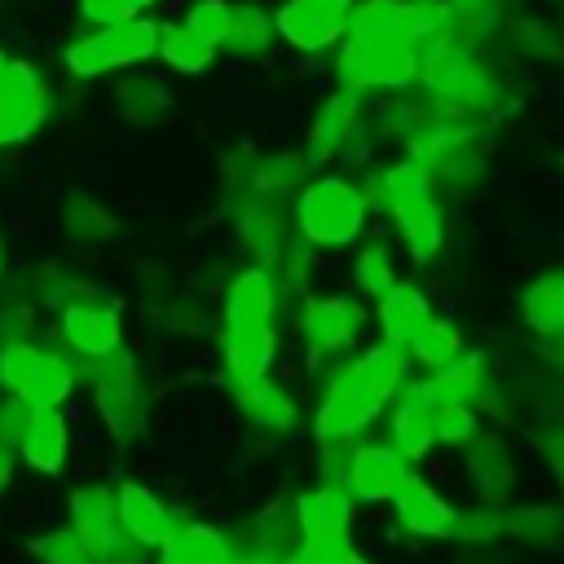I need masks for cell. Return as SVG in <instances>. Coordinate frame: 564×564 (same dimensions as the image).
<instances>
[{
    "mask_svg": "<svg viewBox=\"0 0 564 564\" xmlns=\"http://www.w3.org/2000/svg\"><path fill=\"white\" fill-rule=\"evenodd\" d=\"M502 35L511 40V48L529 62H551L564 53V31H555L551 22L542 18H516V22H502Z\"/></svg>",
    "mask_w": 564,
    "mask_h": 564,
    "instance_id": "40",
    "label": "cell"
},
{
    "mask_svg": "<svg viewBox=\"0 0 564 564\" xmlns=\"http://www.w3.org/2000/svg\"><path fill=\"white\" fill-rule=\"evenodd\" d=\"M308 176H313V167L304 163L300 150H273V154H251V150H247L242 185H238L234 194L251 189V194H269V198H282V203H286Z\"/></svg>",
    "mask_w": 564,
    "mask_h": 564,
    "instance_id": "28",
    "label": "cell"
},
{
    "mask_svg": "<svg viewBox=\"0 0 564 564\" xmlns=\"http://www.w3.org/2000/svg\"><path fill=\"white\" fill-rule=\"evenodd\" d=\"M154 564H234V542L216 524H176Z\"/></svg>",
    "mask_w": 564,
    "mask_h": 564,
    "instance_id": "32",
    "label": "cell"
},
{
    "mask_svg": "<svg viewBox=\"0 0 564 564\" xmlns=\"http://www.w3.org/2000/svg\"><path fill=\"white\" fill-rule=\"evenodd\" d=\"M31 339V308L26 304H4L0 308V348L26 344Z\"/></svg>",
    "mask_w": 564,
    "mask_h": 564,
    "instance_id": "47",
    "label": "cell"
},
{
    "mask_svg": "<svg viewBox=\"0 0 564 564\" xmlns=\"http://www.w3.org/2000/svg\"><path fill=\"white\" fill-rule=\"evenodd\" d=\"M361 123H366V97H357V93H348V88H330V93L317 101L313 119H308L304 150H300L304 163H308L313 172L344 163V154H348L352 137L361 132Z\"/></svg>",
    "mask_w": 564,
    "mask_h": 564,
    "instance_id": "15",
    "label": "cell"
},
{
    "mask_svg": "<svg viewBox=\"0 0 564 564\" xmlns=\"http://www.w3.org/2000/svg\"><path fill=\"white\" fill-rule=\"evenodd\" d=\"M480 427L485 423H480V414L471 405H436V414H432V436L445 449H463Z\"/></svg>",
    "mask_w": 564,
    "mask_h": 564,
    "instance_id": "42",
    "label": "cell"
},
{
    "mask_svg": "<svg viewBox=\"0 0 564 564\" xmlns=\"http://www.w3.org/2000/svg\"><path fill=\"white\" fill-rule=\"evenodd\" d=\"M159 0H79V18L88 26H101V22H128V18H145Z\"/></svg>",
    "mask_w": 564,
    "mask_h": 564,
    "instance_id": "45",
    "label": "cell"
},
{
    "mask_svg": "<svg viewBox=\"0 0 564 564\" xmlns=\"http://www.w3.org/2000/svg\"><path fill=\"white\" fill-rule=\"evenodd\" d=\"M48 115V79L31 66L9 57L4 75H0V145H18L26 141Z\"/></svg>",
    "mask_w": 564,
    "mask_h": 564,
    "instance_id": "17",
    "label": "cell"
},
{
    "mask_svg": "<svg viewBox=\"0 0 564 564\" xmlns=\"http://www.w3.org/2000/svg\"><path fill=\"white\" fill-rule=\"evenodd\" d=\"M502 542L520 551H560L564 546V502H520L507 507Z\"/></svg>",
    "mask_w": 564,
    "mask_h": 564,
    "instance_id": "29",
    "label": "cell"
},
{
    "mask_svg": "<svg viewBox=\"0 0 564 564\" xmlns=\"http://www.w3.org/2000/svg\"><path fill=\"white\" fill-rule=\"evenodd\" d=\"M234 405L238 414L247 419L251 432L260 436H273V441H286L304 427V401L291 383L264 375V379H251V383H238L234 388Z\"/></svg>",
    "mask_w": 564,
    "mask_h": 564,
    "instance_id": "18",
    "label": "cell"
},
{
    "mask_svg": "<svg viewBox=\"0 0 564 564\" xmlns=\"http://www.w3.org/2000/svg\"><path fill=\"white\" fill-rule=\"evenodd\" d=\"M79 383V370L66 352L40 348V344H9L0 348V388L31 405H62Z\"/></svg>",
    "mask_w": 564,
    "mask_h": 564,
    "instance_id": "12",
    "label": "cell"
},
{
    "mask_svg": "<svg viewBox=\"0 0 564 564\" xmlns=\"http://www.w3.org/2000/svg\"><path fill=\"white\" fill-rule=\"evenodd\" d=\"M18 454L31 471L40 476H57L66 467V454H70V427L62 419V405H35L22 441H18Z\"/></svg>",
    "mask_w": 564,
    "mask_h": 564,
    "instance_id": "26",
    "label": "cell"
},
{
    "mask_svg": "<svg viewBox=\"0 0 564 564\" xmlns=\"http://www.w3.org/2000/svg\"><path fill=\"white\" fill-rule=\"evenodd\" d=\"M436 397H432V383L427 375H410L392 401H388V445L414 467L423 463L432 449H436V436H432V414H436Z\"/></svg>",
    "mask_w": 564,
    "mask_h": 564,
    "instance_id": "16",
    "label": "cell"
},
{
    "mask_svg": "<svg viewBox=\"0 0 564 564\" xmlns=\"http://www.w3.org/2000/svg\"><path fill=\"white\" fill-rule=\"evenodd\" d=\"M229 225H234V238L247 247L251 264H264V269H278L286 242L295 238L286 203L269 194H251V189L229 194Z\"/></svg>",
    "mask_w": 564,
    "mask_h": 564,
    "instance_id": "14",
    "label": "cell"
},
{
    "mask_svg": "<svg viewBox=\"0 0 564 564\" xmlns=\"http://www.w3.org/2000/svg\"><path fill=\"white\" fill-rule=\"evenodd\" d=\"M330 564H370V555H361L357 546H344V551H339Z\"/></svg>",
    "mask_w": 564,
    "mask_h": 564,
    "instance_id": "50",
    "label": "cell"
},
{
    "mask_svg": "<svg viewBox=\"0 0 564 564\" xmlns=\"http://www.w3.org/2000/svg\"><path fill=\"white\" fill-rule=\"evenodd\" d=\"M542 458H546V471H551V480L564 498V423H551L542 432Z\"/></svg>",
    "mask_w": 564,
    "mask_h": 564,
    "instance_id": "48",
    "label": "cell"
},
{
    "mask_svg": "<svg viewBox=\"0 0 564 564\" xmlns=\"http://www.w3.org/2000/svg\"><path fill=\"white\" fill-rule=\"evenodd\" d=\"M9 480H13V449L0 445V494L9 489Z\"/></svg>",
    "mask_w": 564,
    "mask_h": 564,
    "instance_id": "49",
    "label": "cell"
},
{
    "mask_svg": "<svg viewBox=\"0 0 564 564\" xmlns=\"http://www.w3.org/2000/svg\"><path fill=\"white\" fill-rule=\"evenodd\" d=\"M405 471H410V463L388 441H357L348 449V463H344L339 480H344V489L352 494L357 507H388V498L397 494Z\"/></svg>",
    "mask_w": 564,
    "mask_h": 564,
    "instance_id": "20",
    "label": "cell"
},
{
    "mask_svg": "<svg viewBox=\"0 0 564 564\" xmlns=\"http://www.w3.org/2000/svg\"><path fill=\"white\" fill-rule=\"evenodd\" d=\"M348 370L361 388L379 392L392 401V392L414 375V361L405 352V344H388V339H370L366 348H357V357H348Z\"/></svg>",
    "mask_w": 564,
    "mask_h": 564,
    "instance_id": "31",
    "label": "cell"
},
{
    "mask_svg": "<svg viewBox=\"0 0 564 564\" xmlns=\"http://www.w3.org/2000/svg\"><path fill=\"white\" fill-rule=\"evenodd\" d=\"M502 524H507V507H494V502L476 498L471 507L454 511L449 542H458V546H494V542H502Z\"/></svg>",
    "mask_w": 564,
    "mask_h": 564,
    "instance_id": "39",
    "label": "cell"
},
{
    "mask_svg": "<svg viewBox=\"0 0 564 564\" xmlns=\"http://www.w3.org/2000/svg\"><path fill=\"white\" fill-rule=\"evenodd\" d=\"M291 520H295V551L308 564H330L344 546H352L357 502L344 489V480L317 476L291 498Z\"/></svg>",
    "mask_w": 564,
    "mask_h": 564,
    "instance_id": "8",
    "label": "cell"
},
{
    "mask_svg": "<svg viewBox=\"0 0 564 564\" xmlns=\"http://www.w3.org/2000/svg\"><path fill=\"white\" fill-rule=\"evenodd\" d=\"M516 313L538 344H564V264L533 273L516 295Z\"/></svg>",
    "mask_w": 564,
    "mask_h": 564,
    "instance_id": "25",
    "label": "cell"
},
{
    "mask_svg": "<svg viewBox=\"0 0 564 564\" xmlns=\"http://www.w3.org/2000/svg\"><path fill=\"white\" fill-rule=\"evenodd\" d=\"M361 194L370 203V216L392 220L410 264L441 260V251L449 242V225H445V203L423 163H414L410 154L375 163L370 172H361Z\"/></svg>",
    "mask_w": 564,
    "mask_h": 564,
    "instance_id": "2",
    "label": "cell"
},
{
    "mask_svg": "<svg viewBox=\"0 0 564 564\" xmlns=\"http://www.w3.org/2000/svg\"><path fill=\"white\" fill-rule=\"evenodd\" d=\"M0 273H4V247H0Z\"/></svg>",
    "mask_w": 564,
    "mask_h": 564,
    "instance_id": "53",
    "label": "cell"
},
{
    "mask_svg": "<svg viewBox=\"0 0 564 564\" xmlns=\"http://www.w3.org/2000/svg\"><path fill=\"white\" fill-rule=\"evenodd\" d=\"M436 308H432V300L414 286V282H397L388 295H379L375 304H370V322H375V335L379 339H388V344H410L414 339V330L432 317Z\"/></svg>",
    "mask_w": 564,
    "mask_h": 564,
    "instance_id": "27",
    "label": "cell"
},
{
    "mask_svg": "<svg viewBox=\"0 0 564 564\" xmlns=\"http://www.w3.org/2000/svg\"><path fill=\"white\" fill-rule=\"evenodd\" d=\"M467 348V339H463V326L454 322V317H445V313H432L419 330H414V339L405 344V352H410V361H414V370H436V366H445V361H454L458 352Z\"/></svg>",
    "mask_w": 564,
    "mask_h": 564,
    "instance_id": "35",
    "label": "cell"
},
{
    "mask_svg": "<svg viewBox=\"0 0 564 564\" xmlns=\"http://www.w3.org/2000/svg\"><path fill=\"white\" fill-rule=\"evenodd\" d=\"M388 507H392V520H397V529L405 538H414V542H449V529H454V511L458 507L432 480H423L414 467L405 471V480L397 485V494L388 498Z\"/></svg>",
    "mask_w": 564,
    "mask_h": 564,
    "instance_id": "19",
    "label": "cell"
},
{
    "mask_svg": "<svg viewBox=\"0 0 564 564\" xmlns=\"http://www.w3.org/2000/svg\"><path fill=\"white\" fill-rule=\"evenodd\" d=\"M150 317H154L159 330H172V335H194V330H203V322H207L203 308H198L194 300L176 295V291H163L159 304H150Z\"/></svg>",
    "mask_w": 564,
    "mask_h": 564,
    "instance_id": "43",
    "label": "cell"
},
{
    "mask_svg": "<svg viewBox=\"0 0 564 564\" xmlns=\"http://www.w3.org/2000/svg\"><path fill=\"white\" fill-rule=\"evenodd\" d=\"M489 379H494V375H489V361H485L480 348H463L454 361L427 370L432 397H436L441 405H471V410H476V401L485 397Z\"/></svg>",
    "mask_w": 564,
    "mask_h": 564,
    "instance_id": "30",
    "label": "cell"
},
{
    "mask_svg": "<svg viewBox=\"0 0 564 564\" xmlns=\"http://www.w3.org/2000/svg\"><path fill=\"white\" fill-rule=\"evenodd\" d=\"M401 145H405V154L414 163L427 167L436 194L441 189L471 194L485 181V167H489V123H480V119H467L458 110L436 106L427 115V123L419 132H410Z\"/></svg>",
    "mask_w": 564,
    "mask_h": 564,
    "instance_id": "5",
    "label": "cell"
},
{
    "mask_svg": "<svg viewBox=\"0 0 564 564\" xmlns=\"http://www.w3.org/2000/svg\"><path fill=\"white\" fill-rule=\"evenodd\" d=\"M115 511H119L123 538L132 546H141V551H159L176 533V524H181L172 516V507L150 485H141V480H119L115 485Z\"/></svg>",
    "mask_w": 564,
    "mask_h": 564,
    "instance_id": "24",
    "label": "cell"
},
{
    "mask_svg": "<svg viewBox=\"0 0 564 564\" xmlns=\"http://www.w3.org/2000/svg\"><path fill=\"white\" fill-rule=\"evenodd\" d=\"M286 212H291L295 238L313 251H348L366 238V225H370V203L361 194V181L335 167L313 172L286 198Z\"/></svg>",
    "mask_w": 564,
    "mask_h": 564,
    "instance_id": "4",
    "label": "cell"
},
{
    "mask_svg": "<svg viewBox=\"0 0 564 564\" xmlns=\"http://www.w3.org/2000/svg\"><path fill=\"white\" fill-rule=\"evenodd\" d=\"M84 379L93 388V405H97L101 427L119 445L141 441L145 436V423H150V397H145L137 357L128 348H115L106 357H88L84 361Z\"/></svg>",
    "mask_w": 564,
    "mask_h": 564,
    "instance_id": "9",
    "label": "cell"
},
{
    "mask_svg": "<svg viewBox=\"0 0 564 564\" xmlns=\"http://www.w3.org/2000/svg\"><path fill=\"white\" fill-rule=\"evenodd\" d=\"M313 4H322V9H335V13H348L357 0H313Z\"/></svg>",
    "mask_w": 564,
    "mask_h": 564,
    "instance_id": "51",
    "label": "cell"
},
{
    "mask_svg": "<svg viewBox=\"0 0 564 564\" xmlns=\"http://www.w3.org/2000/svg\"><path fill=\"white\" fill-rule=\"evenodd\" d=\"M560 167H564V154H560Z\"/></svg>",
    "mask_w": 564,
    "mask_h": 564,
    "instance_id": "54",
    "label": "cell"
},
{
    "mask_svg": "<svg viewBox=\"0 0 564 564\" xmlns=\"http://www.w3.org/2000/svg\"><path fill=\"white\" fill-rule=\"evenodd\" d=\"M388 410V397L361 388L348 370V357L339 361H326L322 366V397L308 414V432H313V445H357Z\"/></svg>",
    "mask_w": 564,
    "mask_h": 564,
    "instance_id": "7",
    "label": "cell"
},
{
    "mask_svg": "<svg viewBox=\"0 0 564 564\" xmlns=\"http://www.w3.org/2000/svg\"><path fill=\"white\" fill-rule=\"evenodd\" d=\"M115 110L132 128H154L167 119L172 97L154 75H128L123 84H115Z\"/></svg>",
    "mask_w": 564,
    "mask_h": 564,
    "instance_id": "34",
    "label": "cell"
},
{
    "mask_svg": "<svg viewBox=\"0 0 564 564\" xmlns=\"http://www.w3.org/2000/svg\"><path fill=\"white\" fill-rule=\"evenodd\" d=\"M458 454H463V476L476 489V498L494 502V507H511V498H516V454H511V441L502 432H494V427H480Z\"/></svg>",
    "mask_w": 564,
    "mask_h": 564,
    "instance_id": "21",
    "label": "cell"
},
{
    "mask_svg": "<svg viewBox=\"0 0 564 564\" xmlns=\"http://www.w3.org/2000/svg\"><path fill=\"white\" fill-rule=\"evenodd\" d=\"M70 529L101 555V564H141V546H132L119 529V511H115V485L88 480L70 489Z\"/></svg>",
    "mask_w": 564,
    "mask_h": 564,
    "instance_id": "13",
    "label": "cell"
},
{
    "mask_svg": "<svg viewBox=\"0 0 564 564\" xmlns=\"http://www.w3.org/2000/svg\"><path fill=\"white\" fill-rule=\"evenodd\" d=\"M62 313V339L75 357H106L115 348H123V308L115 295L106 300H79V304H66L57 308Z\"/></svg>",
    "mask_w": 564,
    "mask_h": 564,
    "instance_id": "22",
    "label": "cell"
},
{
    "mask_svg": "<svg viewBox=\"0 0 564 564\" xmlns=\"http://www.w3.org/2000/svg\"><path fill=\"white\" fill-rule=\"evenodd\" d=\"M31 555H35L40 564H101V555H97L70 524L40 533V538L31 542Z\"/></svg>",
    "mask_w": 564,
    "mask_h": 564,
    "instance_id": "41",
    "label": "cell"
},
{
    "mask_svg": "<svg viewBox=\"0 0 564 564\" xmlns=\"http://www.w3.org/2000/svg\"><path fill=\"white\" fill-rule=\"evenodd\" d=\"M419 48L401 35H366L344 31L335 44V88H348L357 97H383L405 93L419 84Z\"/></svg>",
    "mask_w": 564,
    "mask_h": 564,
    "instance_id": "6",
    "label": "cell"
},
{
    "mask_svg": "<svg viewBox=\"0 0 564 564\" xmlns=\"http://www.w3.org/2000/svg\"><path fill=\"white\" fill-rule=\"evenodd\" d=\"M273 44H278L273 13H269L264 4H256V0L234 4V13H229V31H225L220 48H225L229 57L256 62V57H269V53H273Z\"/></svg>",
    "mask_w": 564,
    "mask_h": 564,
    "instance_id": "33",
    "label": "cell"
},
{
    "mask_svg": "<svg viewBox=\"0 0 564 564\" xmlns=\"http://www.w3.org/2000/svg\"><path fill=\"white\" fill-rule=\"evenodd\" d=\"M414 88H423L436 106L458 110V115L480 119V123H494V119L511 115L516 101H520L516 84L502 70H494L480 48L458 44V40H441V44L423 48Z\"/></svg>",
    "mask_w": 564,
    "mask_h": 564,
    "instance_id": "3",
    "label": "cell"
},
{
    "mask_svg": "<svg viewBox=\"0 0 564 564\" xmlns=\"http://www.w3.org/2000/svg\"><path fill=\"white\" fill-rule=\"evenodd\" d=\"M278 278L264 264H242L229 273L220 295V370L229 388L264 379L278 361Z\"/></svg>",
    "mask_w": 564,
    "mask_h": 564,
    "instance_id": "1",
    "label": "cell"
},
{
    "mask_svg": "<svg viewBox=\"0 0 564 564\" xmlns=\"http://www.w3.org/2000/svg\"><path fill=\"white\" fill-rule=\"evenodd\" d=\"M4 66H9V57H4V53H0V75H4Z\"/></svg>",
    "mask_w": 564,
    "mask_h": 564,
    "instance_id": "52",
    "label": "cell"
},
{
    "mask_svg": "<svg viewBox=\"0 0 564 564\" xmlns=\"http://www.w3.org/2000/svg\"><path fill=\"white\" fill-rule=\"evenodd\" d=\"M229 13H234L229 0H194V4L185 9L181 26L194 31L198 40H207V44L220 48V40H225V31H229Z\"/></svg>",
    "mask_w": 564,
    "mask_h": 564,
    "instance_id": "44",
    "label": "cell"
},
{
    "mask_svg": "<svg viewBox=\"0 0 564 564\" xmlns=\"http://www.w3.org/2000/svg\"><path fill=\"white\" fill-rule=\"evenodd\" d=\"M216 44H207V40H198L194 31H185L181 22H163L159 26V62L167 66V70H176V75H203V70H212V62H216Z\"/></svg>",
    "mask_w": 564,
    "mask_h": 564,
    "instance_id": "38",
    "label": "cell"
},
{
    "mask_svg": "<svg viewBox=\"0 0 564 564\" xmlns=\"http://www.w3.org/2000/svg\"><path fill=\"white\" fill-rule=\"evenodd\" d=\"M348 282H352V295H357V300L375 304L379 295H388V291L401 282V269H397V260H392V251H388L383 242H357Z\"/></svg>",
    "mask_w": 564,
    "mask_h": 564,
    "instance_id": "37",
    "label": "cell"
},
{
    "mask_svg": "<svg viewBox=\"0 0 564 564\" xmlns=\"http://www.w3.org/2000/svg\"><path fill=\"white\" fill-rule=\"evenodd\" d=\"M295 335L308 352V366H326L330 357H344L361 344L366 326H370V313L352 300V295H339V291H304L295 300Z\"/></svg>",
    "mask_w": 564,
    "mask_h": 564,
    "instance_id": "11",
    "label": "cell"
},
{
    "mask_svg": "<svg viewBox=\"0 0 564 564\" xmlns=\"http://www.w3.org/2000/svg\"><path fill=\"white\" fill-rule=\"evenodd\" d=\"M31 414H35V405L31 401H22V397H0V445L4 449H18V441H22V432H26V423H31Z\"/></svg>",
    "mask_w": 564,
    "mask_h": 564,
    "instance_id": "46",
    "label": "cell"
},
{
    "mask_svg": "<svg viewBox=\"0 0 564 564\" xmlns=\"http://www.w3.org/2000/svg\"><path fill=\"white\" fill-rule=\"evenodd\" d=\"M273 31H278V44L295 48V53H335V44L344 40L348 31V13H335V9H322L313 0H282L273 9Z\"/></svg>",
    "mask_w": 564,
    "mask_h": 564,
    "instance_id": "23",
    "label": "cell"
},
{
    "mask_svg": "<svg viewBox=\"0 0 564 564\" xmlns=\"http://www.w3.org/2000/svg\"><path fill=\"white\" fill-rule=\"evenodd\" d=\"M119 229H123V220L110 207H101L93 194H66V203H62V234L70 242L97 247V242H110Z\"/></svg>",
    "mask_w": 564,
    "mask_h": 564,
    "instance_id": "36",
    "label": "cell"
},
{
    "mask_svg": "<svg viewBox=\"0 0 564 564\" xmlns=\"http://www.w3.org/2000/svg\"><path fill=\"white\" fill-rule=\"evenodd\" d=\"M159 53V22L154 18H128V22H101L66 44L62 66L75 79H101L115 70H132Z\"/></svg>",
    "mask_w": 564,
    "mask_h": 564,
    "instance_id": "10",
    "label": "cell"
}]
</instances>
